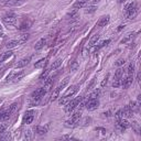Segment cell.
Here are the masks:
<instances>
[{
    "mask_svg": "<svg viewBox=\"0 0 141 141\" xmlns=\"http://www.w3.org/2000/svg\"><path fill=\"white\" fill-rule=\"evenodd\" d=\"M45 94H46V89L44 87H40L37 90H34L31 95V105H38L41 99H42V97H44Z\"/></svg>",
    "mask_w": 141,
    "mask_h": 141,
    "instance_id": "6da1fadb",
    "label": "cell"
},
{
    "mask_svg": "<svg viewBox=\"0 0 141 141\" xmlns=\"http://www.w3.org/2000/svg\"><path fill=\"white\" fill-rule=\"evenodd\" d=\"M81 116H82V110H77L76 112H74V114L72 115L71 119H68L67 121H66V126L67 127H74L79 121V119H81Z\"/></svg>",
    "mask_w": 141,
    "mask_h": 141,
    "instance_id": "7a4b0ae2",
    "label": "cell"
},
{
    "mask_svg": "<svg viewBox=\"0 0 141 141\" xmlns=\"http://www.w3.org/2000/svg\"><path fill=\"white\" fill-rule=\"evenodd\" d=\"M137 12H138V9L136 8L134 4L129 5L128 7L126 8V17H127V19H133L134 17L137 16Z\"/></svg>",
    "mask_w": 141,
    "mask_h": 141,
    "instance_id": "3957f363",
    "label": "cell"
},
{
    "mask_svg": "<svg viewBox=\"0 0 141 141\" xmlns=\"http://www.w3.org/2000/svg\"><path fill=\"white\" fill-rule=\"evenodd\" d=\"M82 99H83V97H77V98H75V99H73L72 101H70V103L67 104V106H66V109H65V111L66 112H72L74 109L76 108L77 106H78V104L82 101Z\"/></svg>",
    "mask_w": 141,
    "mask_h": 141,
    "instance_id": "277c9868",
    "label": "cell"
},
{
    "mask_svg": "<svg viewBox=\"0 0 141 141\" xmlns=\"http://www.w3.org/2000/svg\"><path fill=\"white\" fill-rule=\"evenodd\" d=\"M2 21H4V23H6L7 26H15L17 23V18L13 13H9V15H7L5 18H2Z\"/></svg>",
    "mask_w": 141,
    "mask_h": 141,
    "instance_id": "5b68a950",
    "label": "cell"
},
{
    "mask_svg": "<svg viewBox=\"0 0 141 141\" xmlns=\"http://www.w3.org/2000/svg\"><path fill=\"white\" fill-rule=\"evenodd\" d=\"M99 107V100L98 99H88L86 103V108L88 110H95Z\"/></svg>",
    "mask_w": 141,
    "mask_h": 141,
    "instance_id": "8992f818",
    "label": "cell"
},
{
    "mask_svg": "<svg viewBox=\"0 0 141 141\" xmlns=\"http://www.w3.org/2000/svg\"><path fill=\"white\" fill-rule=\"evenodd\" d=\"M34 110H28L26 112V115H24V118H23V123H27V125H29V123H31L33 119H34Z\"/></svg>",
    "mask_w": 141,
    "mask_h": 141,
    "instance_id": "52a82bcc",
    "label": "cell"
},
{
    "mask_svg": "<svg viewBox=\"0 0 141 141\" xmlns=\"http://www.w3.org/2000/svg\"><path fill=\"white\" fill-rule=\"evenodd\" d=\"M132 79H133V75H128L126 78L121 79V85H122V87L125 89L129 88V86L132 84Z\"/></svg>",
    "mask_w": 141,
    "mask_h": 141,
    "instance_id": "ba28073f",
    "label": "cell"
},
{
    "mask_svg": "<svg viewBox=\"0 0 141 141\" xmlns=\"http://www.w3.org/2000/svg\"><path fill=\"white\" fill-rule=\"evenodd\" d=\"M31 59H32V56L23 57V59L20 60V61L18 62V64H17V67H18V68H21V67H24V66H27L30 62H31Z\"/></svg>",
    "mask_w": 141,
    "mask_h": 141,
    "instance_id": "9c48e42d",
    "label": "cell"
},
{
    "mask_svg": "<svg viewBox=\"0 0 141 141\" xmlns=\"http://www.w3.org/2000/svg\"><path fill=\"white\" fill-rule=\"evenodd\" d=\"M48 61H49V57H45V59H41L40 61L35 62L34 64V67L35 68H44L48 64Z\"/></svg>",
    "mask_w": 141,
    "mask_h": 141,
    "instance_id": "30bf717a",
    "label": "cell"
},
{
    "mask_svg": "<svg viewBox=\"0 0 141 141\" xmlns=\"http://www.w3.org/2000/svg\"><path fill=\"white\" fill-rule=\"evenodd\" d=\"M53 79H54V77H53V76H51V77H46V78L44 79V86H43V87L46 89V92L51 89L52 85H53Z\"/></svg>",
    "mask_w": 141,
    "mask_h": 141,
    "instance_id": "8fae6325",
    "label": "cell"
},
{
    "mask_svg": "<svg viewBox=\"0 0 141 141\" xmlns=\"http://www.w3.org/2000/svg\"><path fill=\"white\" fill-rule=\"evenodd\" d=\"M109 18H110L109 16H104V17H101V18L99 19V21L97 22V27H99V28L105 27V26H106V24L109 22Z\"/></svg>",
    "mask_w": 141,
    "mask_h": 141,
    "instance_id": "7c38bea8",
    "label": "cell"
},
{
    "mask_svg": "<svg viewBox=\"0 0 141 141\" xmlns=\"http://www.w3.org/2000/svg\"><path fill=\"white\" fill-rule=\"evenodd\" d=\"M122 112H123V117H126V118H131L133 116V111H132V109L130 108L129 105H127L125 108L122 109Z\"/></svg>",
    "mask_w": 141,
    "mask_h": 141,
    "instance_id": "4fadbf2b",
    "label": "cell"
},
{
    "mask_svg": "<svg viewBox=\"0 0 141 141\" xmlns=\"http://www.w3.org/2000/svg\"><path fill=\"white\" fill-rule=\"evenodd\" d=\"M46 44V39H40V40L38 41L37 43H35V45H34V49L37 50V51H39V50H41V49H43L44 48V45Z\"/></svg>",
    "mask_w": 141,
    "mask_h": 141,
    "instance_id": "5bb4252c",
    "label": "cell"
},
{
    "mask_svg": "<svg viewBox=\"0 0 141 141\" xmlns=\"http://www.w3.org/2000/svg\"><path fill=\"white\" fill-rule=\"evenodd\" d=\"M77 90H78V85H74V86L71 87V89H68V92L66 93L64 96H66V97H68V98H71L72 96L74 95V94L77 93Z\"/></svg>",
    "mask_w": 141,
    "mask_h": 141,
    "instance_id": "9a60e30c",
    "label": "cell"
},
{
    "mask_svg": "<svg viewBox=\"0 0 141 141\" xmlns=\"http://www.w3.org/2000/svg\"><path fill=\"white\" fill-rule=\"evenodd\" d=\"M88 0H76V2L73 5V9H81L87 4Z\"/></svg>",
    "mask_w": 141,
    "mask_h": 141,
    "instance_id": "2e32d148",
    "label": "cell"
},
{
    "mask_svg": "<svg viewBox=\"0 0 141 141\" xmlns=\"http://www.w3.org/2000/svg\"><path fill=\"white\" fill-rule=\"evenodd\" d=\"M60 92L61 90L59 89V88H55V89L52 92L51 94V96H50V103H52V101H54V100H56L57 97H59V95H60Z\"/></svg>",
    "mask_w": 141,
    "mask_h": 141,
    "instance_id": "e0dca14e",
    "label": "cell"
},
{
    "mask_svg": "<svg viewBox=\"0 0 141 141\" xmlns=\"http://www.w3.org/2000/svg\"><path fill=\"white\" fill-rule=\"evenodd\" d=\"M12 54H13L12 51H7V52H5V53H2V55L0 56V63H2L4 61L8 60L10 56H12Z\"/></svg>",
    "mask_w": 141,
    "mask_h": 141,
    "instance_id": "ac0fdd59",
    "label": "cell"
},
{
    "mask_svg": "<svg viewBox=\"0 0 141 141\" xmlns=\"http://www.w3.org/2000/svg\"><path fill=\"white\" fill-rule=\"evenodd\" d=\"M98 40H99V34H98V33H97V34H95V35H93V38L90 39V41H89V44H88V48L95 46Z\"/></svg>",
    "mask_w": 141,
    "mask_h": 141,
    "instance_id": "d6986e66",
    "label": "cell"
},
{
    "mask_svg": "<svg viewBox=\"0 0 141 141\" xmlns=\"http://www.w3.org/2000/svg\"><path fill=\"white\" fill-rule=\"evenodd\" d=\"M61 64H62V60L61 59H57L55 62H53V64H52L51 66H50V71H55L56 68H59Z\"/></svg>",
    "mask_w": 141,
    "mask_h": 141,
    "instance_id": "ffe728a7",
    "label": "cell"
},
{
    "mask_svg": "<svg viewBox=\"0 0 141 141\" xmlns=\"http://www.w3.org/2000/svg\"><path fill=\"white\" fill-rule=\"evenodd\" d=\"M19 41L18 40H11L9 41V42H7V44H6V48L7 49H12V48H16L17 45H19Z\"/></svg>",
    "mask_w": 141,
    "mask_h": 141,
    "instance_id": "44dd1931",
    "label": "cell"
},
{
    "mask_svg": "<svg viewBox=\"0 0 141 141\" xmlns=\"http://www.w3.org/2000/svg\"><path fill=\"white\" fill-rule=\"evenodd\" d=\"M35 131H37L38 134L42 136V134H45L46 132H48V128H46V127H41V126H39V127H37V128H35Z\"/></svg>",
    "mask_w": 141,
    "mask_h": 141,
    "instance_id": "7402d4cb",
    "label": "cell"
},
{
    "mask_svg": "<svg viewBox=\"0 0 141 141\" xmlns=\"http://www.w3.org/2000/svg\"><path fill=\"white\" fill-rule=\"evenodd\" d=\"M30 27H31V23H30L29 21L24 20V21L20 24V27H19V30H21V31H22V30H28Z\"/></svg>",
    "mask_w": 141,
    "mask_h": 141,
    "instance_id": "603a6c76",
    "label": "cell"
},
{
    "mask_svg": "<svg viewBox=\"0 0 141 141\" xmlns=\"http://www.w3.org/2000/svg\"><path fill=\"white\" fill-rule=\"evenodd\" d=\"M68 103H70V98L66 97V96H63V97H61L60 100H59L60 106H65V105H67Z\"/></svg>",
    "mask_w": 141,
    "mask_h": 141,
    "instance_id": "cb8c5ba5",
    "label": "cell"
},
{
    "mask_svg": "<svg viewBox=\"0 0 141 141\" xmlns=\"http://www.w3.org/2000/svg\"><path fill=\"white\" fill-rule=\"evenodd\" d=\"M109 42H110V40H106V41H103V42H101V43H99L98 45H96V46H95V49H94V51H95V52L99 51V50H100L101 48H103V46L107 45V44H108Z\"/></svg>",
    "mask_w": 141,
    "mask_h": 141,
    "instance_id": "d4e9b609",
    "label": "cell"
},
{
    "mask_svg": "<svg viewBox=\"0 0 141 141\" xmlns=\"http://www.w3.org/2000/svg\"><path fill=\"white\" fill-rule=\"evenodd\" d=\"M99 95H100V90H99V89H96V90H94V92L89 95L88 99H97V98L99 97Z\"/></svg>",
    "mask_w": 141,
    "mask_h": 141,
    "instance_id": "484cf974",
    "label": "cell"
},
{
    "mask_svg": "<svg viewBox=\"0 0 141 141\" xmlns=\"http://www.w3.org/2000/svg\"><path fill=\"white\" fill-rule=\"evenodd\" d=\"M29 38H30V34L29 33H24V34H22L21 35V38L19 39V43L20 44H22V43H24V42H27L28 40H29Z\"/></svg>",
    "mask_w": 141,
    "mask_h": 141,
    "instance_id": "4316f807",
    "label": "cell"
},
{
    "mask_svg": "<svg viewBox=\"0 0 141 141\" xmlns=\"http://www.w3.org/2000/svg\"><path fill=\"white\" fill-rule=\"evenodd\" d=\"M23 76H24V72L21 71V72H19L18 74H15V76L12 77V79H13V82H19Z\"/></svg>",
    "mask_w": 141,
    "mask_h": 141,
    "instance_id": "83f0119b",
    "label": "cell"
},
{
    "mask_svg": "<svg viewBox=\"0 0 141 141\" xmlns=\"http://www.w3.org/2000/svg\"><path fill=\"white\" fill-rule=\"evenodd\" d=\"M117 121H118V122H119L120 125L122 126L125 129H127V128H129V127H130V123H129V121L126 120V119H123V118H121L120 120H117Z\"/></svg>",
    "mask_w": 141,
    "mask_h": 141,
    "instance_id": "f1b7e54d",
    "label": "cell"
},
{
    "mask_svg": "<svg viewBox=\"0 0 141 141\" xmlns=\"http://www.w3.org/2000/svg\"><path fill=\"white\" fill-rule=\"evenodd\" d=\"M121 79H122V78H118V77H115L114 83H112V87H114V88L119 87L120 85H121Z\"/></svg>",
    "mask_w": 141,
    "mask_h": 141,
    "instance_id": "f546056e",
    "label": "cell"
},
{
    "mask_svg": "<svg viewBox=\"0 0 141 141\" xmlns=\"http://www.w3.org/2000/svg\"><path fill=\"white\" fill-rule=\"evenodd\" d=\"M67 84H68V77H66V78H64V79H63V82L61 83V84L59 85V86H57V88H59L60 90H62L63 88H64V87H65Z\"/></svg>",
    "mask_w": 141,
    "mask_h": 141,
    "instance_id": "4dcf8cb0",
    "label": "cell"
},
{
    "mask_svg": "<svg viewBox=\"0 0 141 141\" xmlns=\"http://www.w3.org/2000/svg\"><path fill=\"white\" fill-rule=\"evenodd\" d=\"M127 72H128V75H133L134 73V65L133 63H130L128 66V68H127Z\"/></svg>",
    "mask_w": 141,
    "mask_h": 141,
    "instance_id": "1f68e13d",
    "label": "cell"
},
{
    "mask_svg": "<svg viewBox=\"0 0 141 141\" xmlns=\"http://www.w3.org/2000/svg\"><path fill=\"white\" fill-rule=\"evenodd\" d=\"M49 73H50V68H46V70L44 71L43 73H42V74H41V75H40V77H39V78H40L41 81H44V79H45L46 77H48Z\"/></svg>",
    "mask_w": 141,
    "mask_h": 141,
    "instance_id": "d6a6232c",
    "label": "cell"
},
{
    "mask_svg": "<svg viewBox=\"0 0 141 141\" xmlns=\"http://www.w3.org/2000/svg\"><path fill=\"white\" fill-rule=\"evenodd\" d=\"M108 79H109V73L108 74H106V76L104 77V79L101 81V83H100V86L101 87H105L107 84H108Z\"/></svg>",
    "mask_w": 141,
    "mask_h": 141,
    "instance_id": "836d02e7",
    "label": "cell"
},
{
    "mask_svg": "<svg viewBox=\"0 0 141 141\" xmlns=\"http://www.w3.org/2000/svg\"><path fill=\"white\" fill-rule=\"evenodd\" d=\"M122 74H123V70L121 67H119L117 71H116L115 77H118V78H122Z\"/></svg>",
    "mask_w": 141,
    "mask_h": 141,
    "instance_id": "e575fe53",
    "label": "cell"
},
{
    "mask_svg": "<svg viewBox=\"0 0 141 141\" xmlns=\"http://www.w3.org/2000/svg\"><path fill=\"white\" fill-rule=\"evenodd\" d=\"M115 117H116V119H117V120H120L121 118H123V112H122V109L118 110V111L116 112Z\"/></svg>",
    "mask_w": 141,
    "mask_h": 141,
    "instance_id": "d590c367",
    "label": "cell"
},
{
    "mask_svg": "<svg viewBox=\"0 0 141 141\" xmlns=\"http://www.w3.org/2000/svg\"><path fill=\"white\" fill-rule=\"evenodd\" d=\"M96 9H97L96 6H90V7H88L85 11H86V13H93V12H95L96 11Z\"/></svg>",
    "mask_w": 141,
    "mask_h": 141,
    "instance_id": "8d00e7d4",
    "label": "cell"
},
{
    "mask_svg": "<svg viewBox=\"0 0 141 141\" xmlns=\"http://www.w3.org/2000/svg\"><path fill=\"white\" fill-rule=\"evenodd\" d=\"M70 67H71V71H75L76 68L78 67V63H77L76 61H73V62H71Z\"/></svg>",
    "mask_w": 141,
    "mask_h": 141,
    "instance_id": "74e56055",
    "label": "cell"
},
{
    "mask_svg": "<svg viewBox=\"0 0 141 141\" xmlns=\"http://www.w3.org/2000/svg\"><path fill=\"white\" fill-rule=\"evenodd\" d=\"M116 129H117V130H118V131H119V132H123V131H125V130H126V129H125V128H123V127H122V126H121V125H120V123H119V122H118V121H117V123H116Z\"/></svg>",
    "mask_w": 141,
    "mask_h": 141,
    "instance_id": "f35d334b",
    "label": "cell"
},
{
    "mask_svg": "<svg viewBox=\"0 0 141 141\" xmlns=\"http://www.w3.org/2000/svg\"><path fill=\"white\" fill-rule=\"evenodd\" d=\"M76 15H77V9H73V11H71L67 15V17H70V18H75Z\"/></svg>",
    "mask_w": 141,
    "mask_h": 141,
    "instance_id": "ab89813d",
    "label": "cell"
},
{
    "mask_svg": "<svg viewBox=\"0 0 141 141\" xmlns=\"http://www.w3.org/2000/svg\"><path fill=\"white\" fill-rule=\"evenodd\" d=\"M125 62H126L125 59H119V60H117V62H116V65L120 67V66H122L123 64H125Z\"/></svg>",
    "mask_w": 141,
    "mask_h": 141,
    "instance_id": "60d3db41",
    "label": "cell"
},
{
    "mask_svg": "<svg viewBox=\"0 0 141 141\" xmlns=\"http://www.w3.org/2000/svg\"><path fill=\"white\" fill-rule=\"evenodd\" d=\"M131 38H132V34H128L125 39H122V40H121V43H126V42H128V41L130 40Z\"/></svg>",
    "mask_w": 141,
    "mask_h": 141,
    "instance_id": "b9f144b4",
    "label": "cell"
},
{
    "mask_svg": "<svg viewBox=\"0 0 141 141\" xmlns=\"http://www.w3.org/2000/svg\"><path fill=\"white\" fill-rule=\"evenodd\" d=\"M95 82H96V78H93V79H92V82L89 83V85L87 86L88 89H92V88L94 87V85H95Z\"/></svg>",
    "mask_w": 141,
    "mask_h": 141,
    "instance_id": "7bdbcfd3",
    "label": "cell"
},
{
    "mask_svg": "<svg viewBox=\"0 0 141 141\" xmlns=\"http://www.w3.org/2000/svg\"><path fill=\"white\" fill-rule=\"evenodd\" d=\"M6 129H7V126L6 125H0V133H4L6 131Z\"/></svg>",
    "mask_w": 141,
    "mask_h": 141,
    "instance_id": "ee69618b",
    "label": "cell"
},
{
    "mask_svg": "<svg viewBox=\"0 0 141 141\" xmlns=\"http://www.w3.org/2000/svg\"><path fill=\"white\" fill-rule=\"evenodd\" d=\"M96 131H101V133H106V130L104 128H96Z\"/></svg>",
    "mask_w": 141,
    "mask_h": 141,
    "instance_id": "f6af8a7d",
    "label": "cell"
},
{
    "mask_svg": "<svg viewBox=\"0 0 141 141\" xmlns=\"http://www.w3.org/2000/svg\"><path fill=\"white\" fill-rule=\"evenodd\" d=\"M61 139H68V140H70V139H73V138H72L71 136H64V137L61 138Z\"/></svg>",
    "mask_w": 141,
    "mask_h": 141,
    "instance_id": "bcb514c9",
    "label": "cell"
},
{
    "mask_svg": "<svg viewBox=\"0 0 141 141\" xmlns=\"http://www.w3.org/2000/svg\"><path fill=\"white\" fill-rule=\"evenodd\" d=\"M122 29H123V26H119V28H118V31H121Z\"/></svg>",
    "mask_w": 141,
    "mask_h": 141,
    "instance_id": "7dc6e473",
    "label": "cell"
},
{
    "mask_svg": "<svg viewBox=\"0 0 141 141\" xmlns=\"http://www.w3.org/2000/svg\"><path fill=\"white\" fill-rule=\"evenodd\" d=\"M118 1H119V4H122V2H125L126 0H118Z\"/></svg>",
    "mask_w": 141,
    "mask_h": 141,
    "instance_id": "c3c4849f",
    "label": "cell"
},
{
    "mask_svg": "<svg viewBox=\"0 0 141 141\" xmlns=\"http://www.w3.org/2000/svg\"><path fill=\"white\" fill-rule=\"evenodd\" d=\"M0 29H1V26H0Z\"/></svg>",
    "mask_w": 141,
    "mask_h": 141,
    "instance_id": "681fc988",
    "label": "cell"
}]
</instances>
